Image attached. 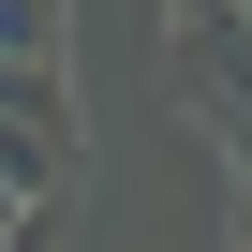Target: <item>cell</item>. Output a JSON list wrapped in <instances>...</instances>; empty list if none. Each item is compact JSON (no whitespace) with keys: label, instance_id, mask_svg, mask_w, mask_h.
I'll return each mask as SVG.
<instances>
[{"label":"cell","instance_id":"1","mask_svg":"<svg viewBox=\"0 0 252 252\" xmlns=\"http://www.w3.org/2000/svg\"><path fill=\"white\" fill-rule=\"evenodd\" d=\"M0 119H45V134H74V89H60V60H0Z\"/></svg>","mask_w":252,"mask_h":252},{"label":"cell","instance_id":"2","mask_svg":"<svg viewBox=\"0 0 252 252\" xmlns=\"http://www.w3.org/2000/svg\"><path fill=\"white\" fill-rule=\"evenodd\" d=\"M60 15L74 0H0V60H60Z\"/></svg>","mask_w":252,"mask_h":252},{"label":"cell","instance_id":"3","mask_svg":"<svg viewBox=\"0 0 252 252\" xmlns=\"http://www.w3.org/2000/svg\"><path fill=\"white\" fill-rule=\"evenodd\" d=\"M60 222H74V193H45L30 222H0V252H60Z\"/></svg>","mask_w":252,"mask_h":252},{"label":"cell","instance_id":"4","mask_svg":"<svg viewBox=\"0 0 252 252\" xmlns=\"http://www.w3.org/2000/svg\"><path fill=\"white\" fill-rule=\"evenodd\" d=\"M208 134H222V178L252 193V104H222V119H208Z\"/></svg>","mask_w":252,"mask_h":252},{"label":"cell","instance_id":"5","mask_svg":"<svg viewBox=\"0 0 252 252\" xmlns=\"http://www.w3.org/2000/svg\"><path fill=\"white\" fill-rule=\"evenodd\" d=\"M237 252H252V222H237Z\"/></svg>","mask_w":252,"mask_h":252}]
</instances>
